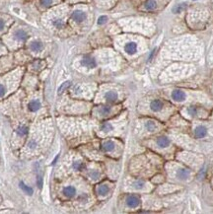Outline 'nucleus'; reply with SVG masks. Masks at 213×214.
<instances>
[{
    "mask_svg": "<svg viewBox=\"0 0 213 214\" xmlns=\"http://www.w3.org/2000/svg\"><path fill=\"white\" fill-rule=\"evenodd\" d=\"M183 190V186L174 184V182H163L159 185L158 189L156 190V193L158 195H167L177 193V191Z\"/></svg>",
    "mask_w": 213,
    "mask_h": 214,
    "instance_id": "0eeeda50",
    "label": "nucleus"
},
{
    "mask_svg": "<svg viewBox=\"0 0 213 214\" xmlns=\"http://www.w3.org/2000/svg\"><path fill=\"white\" fill-rule=\"evenodd\" d=\"M4 26H5V24H4V22L2 20H0V31H2L4 29Z\"/></svg>",
    "mask_w": 213,
    "mask_h": 214,
    "instance_id": "e433bc0d",
    "label": "nucleus"
},
{
    "mask_svg": "<svg viewBox=\"0 0 213 214\" xmlns=\"http://www.w3.org/2000/svg\"><path fill=\"white\" fill-rule=\"evenodd\" d=\"M143 128L146 133L153 135L160 131H162L163 129H165V124L158 119L147 118L143 122Z\"/></svg>",
    "mask_w": 213,
    "mask_h": 214,
    "instance_id": "423d86ee",
    "label": "nucleus"
},
{
    "mask_svg": "<svg viewBox=\"0 0 213 214\" xmlns=\"http://www.w3.org/2000/svg\"><path fill=\"white\" fill-rule=\"evenodd\" d=\"M70 84H71V83H70L69 81H67V82H65V83L62 84V85H61V86L59 87V89H58V94L60 95L61 93L63 92L64 90H66V89H67V88L70 86Z\"/></svg>",
    "mask_w": 213,
    "mask_h": 214,
    "instance_id": "2f4dec72",
    "label": "nucleus"
},
{
    "mask_svg": "<svg viewBox=\"0 0 213 214\" xmlns=\"http://www.w3.org/2000/svg\"><path fill=\"white\" fill-rule=\"evenodd\" d=\"M53 2H54V0H41L39 1V3H41V5L44 8H47V7H50L51 6Z\"/></svg>",
    "mask_w": 213,
    "mask_h": 214,
    "instance_id": "c756f323",
    "label": "nucleus"
},
{
    "mask_svg": "<svg viewBox=\"0 0 213 214\" xmlns=\"http://www.w3.org/2000/svg\"><path fill=\"white\" fill-rule=\"evenodd\" d=\"M119 142L114 139H105L101 142V149L104 153L108 155H114L118 152L119 148Z\"/></svg>",
    "mask_w": 213,
    "mask_h": 214,
    "instance_id": "6e6552de",
    "label": "nucleus"
},
{
    "mask_svg": "<svg viewBox=\"0 0 213 214\" xmlns=\"http://www.w3.org/2000/svg\"><path fill=\"white\" fill-rule=\"evenodd\" d=\"M100 130L101 132H103V133H109V132H112L114 130V126H113V123L110 122H105L101 124V126H100Z\"/></svg>",
    "mask_w": 213,
    "mask_h": 214,
    "instance_id": "aec40b11",
    "label": "nucleus"
},
{
    "mask_svg": "<svg viewBox=\"0 0 213 214\" xmlns=\"http://www.w3.org/2000/svg\"><path fill=\"white\" fill-rule=\"evenodd\" d=\"M81 64L84 66V67L92 69V68H95L97 66V62H96L94 57H92L90 55H86L81 59Z\"/></svg>",
    "mask_w": 213,
    "mask_h": 214,
    "instance_id": "2eb2a0df",
    "label": "nucleus"
},
{
    "mask_svg": "<svg viewBox=\"0 0 213 214\" xmlns=\"http://www.w3.org/2000/svg\"><path fill=\"white\" fill-rule=\"evenodd\" d=\"M43 43L42 42H39V41H34L31 43L30 44V48H31V51H33L35 52H39V51H41L43 50Z\"/></svg>",
    "mask_w": 213,
    "mask_h": 214,
    "instance_id": "4be33fe9",
    "label": "nucleus"
},
{
    "mask_svg": "<svg viewBox=\"0 0 213 214\" xmlns=\"http://www.w3.org/2000/svg\"><path fill=\"white\" fill-rule=\"evenodd\" d=\"M76 191H77L76 188H75L74 186H67L63 189V190H62V193H63L65 197L72 198L76 195Z\"/></svg>",
    "mask_w": 213,
    "mask_h": 214,
    "instance_id": "a211bd4d",
    "label": "nucleus"
},
{
    "mask_svg": "<svg viewBox=\"0 0 213 214\" xmlns=\"http://www.w3.org/2000/svg\"><path fill=\"white\" fill-rule=\"evenodd\" d=\"M104 100L105 102L109 104H114V103H117L118 101V93L114 90V89H110V90H106L104 93Z\"/></svg>",
    "mask_w": 213,
    "mask_h": 214,
    "instance_id": "4468645a",
    "label": "nucleus"
},
{
    "mask_svg": "<svg viewBox=\"0 0 213 214\" xmlns=\"http://www.w3.org/2000/svg\"><path fill=\"white\" fill-rule=\"evenodd\" d=\"M106 21H108V17H106V16H101V17H99V19H98V24L104 25L105 23H106Z\"/></svg>",
    "mask_w": 213,
    "mask_h": 214,
    "instance_id": "473e14b6",
    "label": "nucleus"
},
{
    "mask_svg": "<svg viewBox=\"0 0 213 214\" xmlns=\"http://www.w3.org/2000/svg\"><path fill=\"white\" fill-rule=\"evenodd\" d=\"M140 204H141V198L138 194L129 193L125 197V205L128 208L136 209L140 206Z\"/></svg>",
    "mask_w": 213,
    "mask_h": 214,
    "instance_id": "9b49d317",
    "label": "nucleus"
},
{
    "mask_svg": "<svg viewBox=\"0 0 213 214\" xmlns=\"http://www.w3.org/2000/svg\"><path fill=\"white\" fill-rule=\"evenodd\" d=\"M5 92H6L5 87H4V86L2 85V84H0V98L4 96V94H5Z\"/></svg>",
    "mask_w": 213,
    "mask_h": 214,
    "instance_id": "f704fd0d",
    "label": "nucleus"
},
{
    "mask_svg": "<svg viewBox=\"0 0 213 214\" xmlns=\"http://www.w3.org/2000/svg\"><path fill=\"white\" fill-rule=\"evenodd\" d=\"M88 178L93 182H98L101 180V172L98 169H90L87 174Z\"/></svg>",
    "mask_w": 213,
    "mask_h": 214,
    "instance_id": "6ab92c4d",
    "label": "nucleus"
},
{
    "mask_svg": "<svg viewBox=\"0 0 213 214\" xmlns=\"http://www.w3.org/2000/svg\"><path fill=\"white\" fill-rule=\"evenodd\" d=\"M15 38L18 39V41L24 42L25 39H27V38H28V35H27V33L23 30H18L15 33Z\"/></svg>",
    "mask_w": 213,
    "mask_h": 214,
    "instance_id": "393cba45",
    "label": "nucleus"
},
{
    "mask_svg": "<svg viewBox=\"0 0 213 214\" xmlns=\"http://www.w3.org/2000/svg\"><path fill=\"white\" fill-rule=\"evenodd\" d=\"M110 190H112V186L109 182H102V184L98 185L95 189L96 193L99 197H106V195H109Z\"/></svg>",
    "mask_w": 213,
    "mask_h": 214,
    "instance_id": "ddd939ff",
    "label": "nucleus"
},
{
    "mask_svg": "<svg viewBox=\"0 0 213 214\" xmlns=\"http://www.w3.org/2000/svg\"><path fill=\"white\" fill-rule=\"evenodd\" d=\"M151 143L153 145V150L156 151L157 154L164 156L166 159H172L175 157L176 147L169 136L164 134L157 135L151 140Z\"/></svg>",
    "mask_w": 213,
    "mask_h": 214,
    "instance_id": "f03ea898",
    "label": "nucleus"
},
{
    "mask_svg": "<svg viewBox=\"0 0 213 214\" xmlns=\"http://www.w3.org/2000/svg\"><path fill=\"white\" fill-rule=\"evenodd\" d=\"M52 25L57 29H61L64 27V20L62 18H55L52 20Z\"/></svg>",
    "mask_w": 213,
    "mask_h": 214,
    "instance_id": "bb28decb",
    "label": "nucleus"
},
{
    "mask_svg": "<svg viewBox=\"0 0 213 214\" xmlns=\"http://www.w3.org/2000/svg\"><path fill=\"white\" fill-rule=\"evenodd\" d=\"M212 182H213V181H212Z\"/></svg>",
    "mask_w": 213,
    "mask_h": 214,
    "instance_id": "ea45409f",
    "label": "nucleus"
},
{
    "mask_svg": "<svg viewBox=\"0 0 213 214\" xmlns=\"http://www.w3.org/2000/svg\"><path fill=\"white\" fill-rule=\"evenodd\" d=\"M157 6H158V4L155 0H147V1L144 3L143 7L145 10H147V11H153L157 8Z\"/></svg>",
    "mask_w": 213,
    "mask_h": 214,
    "instance_id": "5701e85b",
    "label": "nucleus"
},
{
    "mask_svg": "<svg viewBox=\"0 0 213 214\" xmlns=\"http://www.w3.org/2000/svg\"><path fill=\"white\" fill-rule=\"evenodd\" d=\"M168 96L170 98L169 100L174 104H185L196 101L194 92L183 88H173L169 92Z\"/></svg>",
    "mask_w": 213,
    "mask_h": 214,
    "instance_id": "20e7f679",
    "label": "nucleus"
},
{
    "mask_svg": "<svg viewBox=\"0 0 213 214\" xmlns=\"http://www.w3.org/2000/svg\"><path fill=\"white\" fill-rule=\"evenodd\" d=\"M155 52H156V48H155V50H153V51L151 52V54H150V56H149V60H151L153 58V56H154V54H155Z\"/></svg>",
    "mask_w": 213,
    "mask_h": 214,
    "instance_id": "4c0bfd02",
    "label": "nucleus"
},
{
    "mask_svg": "<svg viewBox=\"0 0 213 214\" xmlns=\"http://www.w3.org/2000/svg\"><path fill=\"white\" fill-rule=\"evenodd\" d=\"M29 110L31 111H39V109H41V107H42V105H41V103H39V101H32V102H30V104H29Z\"/></svg>",
    "mask_w": 213,
    "mask_h": 214,
    "instance_id": "a878e982",
    "label": "nucleus"
},
{
    "mask_svg": "<svg viewBox=\"0 0 213 214\" xmlns=\"http://www.w3.org/2000/svg\"><path fill=\"white\" fill-rule=\"evenodd\" d=\"M167 180H166V176H164L163 174H157V175H155L153 177L152 181H151V182H152L153 185H161L163 184V182H165Z\"/></svg>",
    "mask_w": 213,
    "mask_h": 214,
    "instance_id": "412c9836",
    "label": "nucleus"
},
{
    "mask_svg": "<svg viewBox=\"0 0 213 214\" xmlns=\"http://www.w3.org/2000/svg\"><path fill=\"white\" fill-rule=\"evenodd\" d=\"M20 188L25 191V193L29 194V195H32V194H33V193H34L33 189H32V188H30L29 186L25 185L24 182H20Z\"/></svg>",
    "mask_w": 213,
    "mask_h": 214,
    "instance_id": "cd10ccee",
    "label": "nucleus"
},
{
    "mask_svg": "<svg viewBox=\"0 0 213 214\" xmlns=\"http://www.w3.org/2000/svg\"><path fill=\"white\" fill-rule=\"evenodd\" d=\"M192 132L194 138H196V139H204L208 135V127L205 124L202 123L195 124L192 129Z\"/></svg>",
    "mask_w": 213,
    "mask_h": 214,
    "instance_id": "f8f14e48",
    "label": "nucleus"
},
{
    "mask_svg": "<svg viewBox=\"0 0 213 214\" xmlns=\"http://www.w3.org/2000/svg\"><path fill=\"white\" fill-rule=\"evenodd\" d=\"M114 113V106L112 105H103L95 108L94 114L99 118H109Z\"/></svg>",
    "mask_w": 213,
    "mask_h": 214,
    "instance_id": "9d476101",
    "label": "nucleus"
},
{
    "mask_svg": "<svg viewBox=\"0 0 213 214\" xmlns=\"http://www.w3.org/2000/svg\"><path fill=\"white\" fill-rule=\"evenodd\" d=\"M192 1H195V0H192Z\"/></svg>",
    "mask_w": 213,
    "mask_h": 214,
    "instance_id": "58836bf2",
    "label": "nucleus"
},
{
    "mask_svg": "<svg viewBox=\"0 0 213 214\" xmlns=\"http://www.w3.org/2000/svg\"><path fill=\"white\" fill-rule=\"evenodd\" d=\"M37 184H38V186H39V188H42V186H43V179H42L41 176H38V178H37Z\"/></svg>",
    "mask_w": 213,
    "mask_h": 214,
    "instance_id": "c9c22d12",
    "label": "nucleus"
},
{
    "mask_svg": "<svg viewBox=\"0 0 213 214\" xmlns=\"http://www.w3.org/2000/svg\"><path fill=\"white\" fill-rule=\"evenodd\" d=\"M72 168L75 171H82L85 169V163H84L82 160H76V161L73 162Z\"/></svg>",
    "mask_w": 213,
    "mask_h": 214,
    "instance_id": "b1692460",
    "label": "nucleus"
},
{
    "mask_svg": "<svg viewBox=\"0 0 213 214\" xmlns=\"http://www.w3.org/2000/svg\"><path fill=\"white\" fill-rule=\"evenodd\" d=\"M28 131H29V128L27 127V126H20V127H18V129H17V133H18V134H19L20 136L26 135L27 133H28Z\"/></svg>",
    "mask_w": 213,
    "mask_h": 214,
    "instance_id": "c85d7f7f",
    "label": "nucleus"
},
{
    "mask_svg": "<svg viewBox=\"0 0 213 214\" xmlns=\"http://www.w3.org/2000/svg\"><path fill=\"white\" fill-rule=\"evenodd\" d=\"M138 50V46L135 42H127L124 44V51H125L128 55H133L137 52Z\"/></svg>",
    "mask_w": 213,
    "mask_h": 214,
    "instance_id": "f3484780",
    "label": "nucleus"
},
{
    "mask_svg": "<svg viewBox=\"0 0 213 214\" xmlns=\"http://www.w3.org/2000/svg\"><path fill=\"white\" fill-rule=\"evenodd\" d=\"M86 13L84 12L83 10H75L73 11L72 15H71V18L74 22L76 23H82L86 20Z\"/></svg>",
    "mask_w": 213,
    "mask_h": 214,
    "instance_id": "dca6fc26",
    "label": "nucleus"
},
{
    "mask_svg": "<svg viewBox=\"0 0 213 214\" xmlns=\"http://www.w3.org/2000/svg\"><path fill=\"white\" fill-rule=\"evenodd\" d=\"M177 161L183 163L186 167L192 169V171H195L196 168H200L202 164V158L199 157L197 154L189 152V151H179L175 154L174 157Z\"/></svg>",
    "mask_w": 213,
    "mask_h": 214,
    "instance_id": "7ed1b4c3",
    "label": "nucleus"
},
{
    "mask_svg": "<svg viewBox=\"0 0 213 214\" xmlns=\"http://www.w3.org/2000/svg\"><path fill=\"white\" fill-rule=\"evenodd\" d=\"M206 111L202 107L190 104L181 109V115L185 118H202L206 117Z\"/></svg>",
    "mask_w": 213,
    "mask_h": 214,
    "instance_id": "39448f33",
    "label": "nucleus"
},
{
    "mask_svg": "<svg viewBox=\"0 0 213 214\" xmlns=\"http://www.w3.org/2000/svg\"><path fill=\"white\" fill-rule=\"evenodd\" d=\"M28 146H29V148H30V149H35V148H37L38 143H37V142H36V140L31 139V140L29 141Z\"/></svg>",
    "mask_w": 213,
    "mask_h": 214,
    "instance_id": "72a5a7b5",
    "label": "nucleus"
},
{
    "mask_svg": "<svg viewBox=\"0 0 213 214\" xmlns=\"http://www.w3.org/2000/svg\"><path fill=\"white\" fill-rule=\"evenodd\" d=\"M130 186L133 190L137 191H151L153 190V186L151 184H148L147 182L143 179H135L130 182Z\"/></svg>",
    "mask_w": 213,
    "mask_h": 214,
    "instance_id": "1a4fd4ad",
    "label": "nucleus"
},
{
    "mask_svg": "<svg viewBox=\"0 0 213 214\" xmlns=\"http://www.w3.org/2000/svg\"><path fill=\"white\" fill-rule=\"evenodd\" d=\"M185 3H181V4H179V5H177L174 9H173V12L174 13H180V12H181L184 10V9L185 8Z\"/></svg>",
    "mask_w": 213,
    "mask_h": 214,
    "instance_id": "7c9ffc66",
    "label": "nucleus"
},
{
    "mask_svg": "<svg viewBox=\"0 0 213 214\" xmlns=\"http://www.w3.org/2000/svg\"><path fill=\"white\" fill-rule=\"evenodd\" d=\"M164 169L166 171V180L181 186L190 182L194 177V171L177 160L166 162Z\"/></svg>",
    "mask_w": 213,
    "mask_h": 214,
    "instance_id": "f257e3e1",
    "label": "nucleus"
}]
</instances>
